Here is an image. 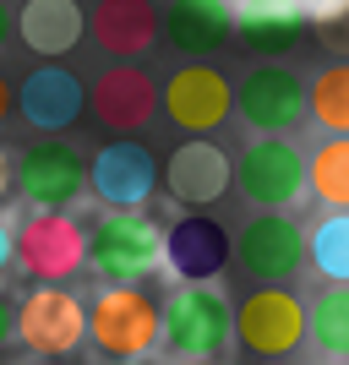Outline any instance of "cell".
<instances>
[{
  "label": "cell",
  "mask_w": 349,
  "mask_h": 365,
  "mask_svg": "<svg viewBox=\"0 0 349 365\" xmlns=\"http://www.w3.org/2000/svg\"><path fill=\"white\" fill-rule=\"evenodd\" d=\"M16 338L33 360H71V349L88 338V305L61 284H39L16 305Z\"/></svg>",
  "instance_id": "obj_7"
},
{
  "label": "cell",
  "mask_w": 349,
  "mask_h": 365,
  "mask_svg": "<svg viewBox=\"0 0 349 365\" xmlns=\"http://www.w3.org/2000/svg\"><path fill=\"white\" fill-rule=\"evenodd\" d=\"M235 38L251 55H289L305 38V11L295 0H241L235 6Z\"/></svg>",
  "instance_id": "obj_18"
},
{
  "label": "cell",
  "mask_w": 349,
  "mask_h": 365,
  "mask_svg": "<svg viewBox=\"0 0 349 365\" xmlns=\"http://www.w3.org/2000/svg\"><path fill=\"white\" fill-rule=\"evenodd\" d=\"M305 109H311V120H317L328 137H349V61H333L311 82Z\"/></svg>",
  "instance_id": "obj_23"
},
{
  "label": "cell",
  "mask_w": 349,
  "mask_h": 365,
  "mask_svg": "<svg viewBox=\"0 0 349 365\" xmlns=\"http://www.w3.org/2000/svg\"><path fill=\"white\" fill-rule=\"evenodd\" d=\"M82 104H88V88H82V76L66 71V66L44 61L39 71L22 76V88H16V115L33 125V131H44V137H61L82 120Z\"/></svg>",
  "instance_id": "obj_13"
},
{
  "label": "cell",
  "mask_w": 349,
  "mask_h": 365,
  "mask_svg": "<svg viewBox=\"0 0 349 365\" xmlns=\"http://www.w3.org/2000/svg\"><path fill=\"white\" fill-rule=\"evenodd\" d=\"M11 185L33 213H66V207L88 191V158L61 137L28 142L11 164Z\"/></svg>",
  "instance_id": "obj_4"
},
{
  "label": "cell",
  "mask_w": 349,
  "mask_h": 365,
  "mask_svg": "<svg viewBox=\"0 0 349 365\" xmlns=\"http://www.w3.org/2000/svg\"><path fill=\"white\" fill-rule=\"evenodd\" d=\"M93 44L115 61H137L158 44V6L153 0H98L93 6Z\"/></svg>",
  "instance_id": "obj_17"
},
{
  "label": "cell",
  "mask_w": 349,
  "mask_h": 365,
  "mask_svg": "<svg viewBox=\"0 0 349 365\" xmlns=\"http://www.w3.org/2000/svg\"><path fill=\"white\" fill-rule=\"evenodd\" d=\"M328 365H349V360H328Z\"/></svg>",
  "instance_id": "obj_33"
},
{
  "label": "cell",
  "mask_w": 349,
  "mask_h": 365,
  "mask_svg": "<svg viewBox=\"0 0 349 365\" xmlns=\"http://www.w3.org/2000/svg\"><path fill=\"white\" fill-rule=\"evenodd\" d=\"M229 185L246 202H257L262 213H278L289 202H300V191H305V153L284 137H257L235 158V180Z\"/></svg>",
  "instance_id": "obj_9"
},
{
  "label": "cell",
  "mask_w": 349,
  "mask_h": 365,
  "mask_svg": "<svg viewBox=\"0 0 349 365\" xmlns=\"http://www.w3.org/2000/svg\"><path fill=\"white\" fill-rule=\"evenodd\" d=\"M88 338L109 365H142L164 344V305L148 289H104L88 305Z\"/></svg>",
  "instance_id": "obj_2"
},
{
  "label": "cell",
  "mask_w": 349,
  "mask_h": 365,
  "mask_svg": "<svg viewBox=\"0 0 349 365\" xmlns=\"http://www.w3.org/2000/svg\"><path fill=\"white\" fill-rule=\"evenodd\" d=\"M235 115L257 137H284L305 120V82L289 66H257L235 88Z\"/></svg>",
  "instance_id": "obj_11"
},
{
  "label": "cell",
  "mask_w": 349,
  "mask_h": 365,
  "mask_svg": "<svg viewBox=\"0 0 349 365\" xmlns=\"http://www.w3.org/2000/svg\"><path fill=\"white\" fill-rule=\"evenodd\" d=\"M305 327H311V344L328 360H349V284L322 289L305 311Z\"/></svg>",
  "instance_id": "obj_21"
},
{
  "label": "cell",
  "mask_w": 349,
  "mask_h": 365,
  "mask_svg": "<svg viewBox=\"0 0 349 365\" xmlns=\"http://www.w3.org/2000/svg\"><path fill=\"white\" fill-rule=\"evenodd\" d=\"M257 365H284V360H257Z\"/></svg>",
  "instance_id": "obj_32"
},
{
  "label": "cell",
  "mask_w": 349,
  "mask_h": 365,
  "mask_svg": "<svg viewBox=\"0 0 349 365\" xmlns=\"http://www.w3.org/2000/svg\"><path fill=\"white\" fill-rule=\"evenodd\" d=\"M11 338H16V300L0 289V349H6Z\"/></svg>",
  "instance_id": "obj_26"
},
{
  "label": "cell",
  "mask_w": 349,
  "mask_h": 365,
  "mask_svg": "<svg viewBox=\"0 0 349 365\" xmlns=\"http://www.w3.org/2000/svg\"><path fill=\"white\" fill-rule=\"evenodd\" d=\"M305 257L328 284H349V213H328L311 240H305Z\"/></svg>",
  "instance_id": "obj_24"
},
{
  "label": "cell",
  "mask_w": 349,
  "mask_h": 365,
  "mask_svg": "<svg viewBox=\"0 0 349 365\" xmlns=\"http://www.w3.org/2000/svg\"><path fill=\"white\" fill-rule=\"evenodd\" d=\"M88 104H93V120L104 125V131L131 137V131H142V125L158 115V88H153V76L142 71V66L121 61V66H109V71L93 82Z\"/></svg>",
  "instance_id": "obj_16"
},
{
  "label": "cell",
  "mask_w": 349,
  "mask_h": 365,
  "mask_svg": "<svg viewBox=\"0 0 349 365\" xmlns=\"http://www.w3.org/2000/svg\"><path fill=\"white\" fill-rule=\"evenodd\" d=\"M229 262L262 289H284L305 267V229L289 213H257L229 240Z\"/></svg>",
  "instance_id": "obj_5"
},
{
  "label": "cell",
  "mask_w": 349,
  "mask_h": 365,
  "mask_svg": "<svg viewBox=\"0 0 349 365\" xmlns=\"http://www.w3.org/2000/svg\"><path fill=\"white\" fill-rule=\"evenodd\" d=\"M158 33L186 55H213L235 33V6L229 0H169V11L158 16Z\"/></svg>",
  "instance_id": "obj_20"
},
{
  "label": "cell",
  "mask_w": 349,
  "mask_h": 365,
  "mask_svg": "<svg viewBox=\"0 0 349 365\" xmlns=\"http://www.w3.org/2000/svg\"><path fill=\"white\" fill-rule=\"evenodd\" d=\"M6 267H11V229L0 224V273H6Z\"/></svg>",
  "instance_id": "obj_29"
},
{
  "label": "cell",
  "mask_w": 349,
  "mask_h": 365,
  "mask_svg": "<svg viewBox=\"0 0 349 365\" xmlns=\"http://www.w3.org/2000/svg\"><path fill=\"white\" fill-rule=\"evenodd\" d=\"M158 180L169 185V197H175V202H186L191 213H202V207H213V202L229 191V180H235V158H229L218 142L191 137V142H181V148L169 153V164H164Z\"/></svg>",
  "instance_id": "obj_15"
},
{
  "label": "cell",
  "mask_w": 349,
  "mask_h": 365,
  "mask_svg": "<svg viewBox=\"0 0 349 365\" xmlns=\"http://www.w3.org/2000/svg\"><path fill=\"white\" fill-rule=\"evenodd\" d=\"M11 109H16V88H11V82H6V71H0V120H6Z\"/></svg>",
  "instance_id": "obj_27"
},
{
  "label": "cell",
  "mask_w": 349,
  "mask_h": 365,
  "mask_svg": "<svg viewBox=\"0 0 349 365\" xmlns=\"http://www.w3.org/2000/svg\"><path fill=\"white\" fill-rule=\"evenodd\" d=\"M6 191H11V153L0 148V197H6Z\"/></svg>",
  "instance_id": "obj_28"
},
{
  "label": "cell",
  "mask_w": 349,
  "mask_h": 365,
  "mask_svg": "<svg viewBox=\"0 0 349 365\" xmlns=\"http://www.w3.org/2000/svg\"><path fill=\"white\" fill-rule=\"evenodd\" d=\"M305 185H311L333 213H349V137H328L317 153H311Z\"/></svg>",
  "instance_id": "obj_22"
},
{
  "label": "cell",
  "mask_w": 349,
  "mask_h": 365,
  "mask_svg": "<svg viewBox=\"0 0 349 365\" xmlns=\"http://www.w3.org/2000/svg\"><path fill=\"white\" fill-rule=\"evenodd\" d=\"M88 185L109 213H142L148 197L158 191V158H153L142 142L115 137V142H104V148L93 153Z\"/></svg>",
  "instance_id": "obj_10"
},
{
  "label": "cell",
  "mask_w": 349,
  "mask_h": 365,
  "mask_svg": "<svg viewBox=\"0 0 349 365\" xmlns=\"http://www.w3.org/2000/svg\"><path fill=\"white\" fill-rule=\"evenodd\" d=\"M229 317H235V305H229L218 289L191 284V289H181L175 300L164 305V344L181 354V360L218 365L224 344L235 338V333H229Z\"/></svg>",
  "instance_id": "obj_8"
},
{
  "label": "cell",
  "mask_w": 349,
  "mask_h": 365,
  "mask_svg": "<svg viewBox=\"0 0 349 365\" xmlns=\"http://www.w3.org/2000/svg\"><path fill=\"white\" fill-rule=\"evenodd\" d=\"M11 262L33 284H66L88 267V229L71 213H28L11 229Z\"/></svg>",
  "instance_id": "obj_3"
},
{
  "label": "cell",
  "mask_w": 349,
  "mask_h": 365,
  "mask_svg": "<svg viewBox=\"0 0 349 365\" xmlns=\"http://www.w3.org/2000/svg\"><path fill=\"white\" fill-rule=\"evenodd\" d=\"M11 28H16V22H11V6L0 0V49H6V38H11Z\"/></svg>",
  "instance_id": "obj_30"
},
{
  "label": "cell",
  "mask_w": 349,
  "mask_h": 365,
  "mask_svg": "<svg viewBox=\"0 0 349 365\" xmlns=\"http://www.w3.org/2000/svg\"><path fill=\"white\" fill-rule=\"evenodd\" d=\"M229 333L251 360H284V354L300 349L305 338V305L300 294L289 289H251L235 317H229Z\"/></svg>",
  "instance_id": "obj_6"
},
{
  "label": "cell",
  "mask_w": 349,
  "mask_h": 365,
  "mask_svg": "<svg viewBox=\"0 0 349 365\" xmlns=\"http://www.w3.org/2000/svg\"><path fill=\"white\" fill-rule=\"evenodd\" d=\"M33 365H71V360H33Z\"/></svg>",
  "instance_id": "obj_31"
},
{
  "label": "cell",
  "mask_w": 349,
  "mask_h": 365,
  "mask_svg": "<svg viewBox=\"0 0 349 365\" xmlns=\"http://www.w3.org/2000/svg\"><path fill=\"white\" fill-rule=\"evenodd\" d=\"M88 267L109 289H137L164 267V229L148 213H104L88 229Z\"/></svg>",
  "instance_id": "obj_1"
},
{
  "label": "cell",
  "mask_w": 349,
  "mask_h": 365,
  "mask_svg": "<svg viewBox=\"0 0 349 365\" xmlns=\"http://www.w3.org/2000/svg\"><path fill=\"white\" fill-rule=\"evenodd\" d=\"M16 33H22V44L33 55H44V61H61L82 44V28H88V16L76 0H22V11L11 16Z\"/></svg>",
  "instance_id": "obj_19"
},
{
  "label": "cell",
  "mask_w": 349,
  "mask_h": 365,
  "mask_svg": "<svg viewBox=\"0 0 349 365\" xmlns=\"http://www.w3.org/2000/svg\"><path fill=\"white\" fill-rule=\"evenodd\" d=\"M164 267L181 284H213L229 267V229L213 213H186L164 229Z\"/></svg>",
  "instance_id": "obj_14"
},
{
  "label": "cell",
  "mask_w": 349,
  "mask_h": 365,
  "mask_svg": "<svg viewBox=\"0 0 349 365\" xmlns=\"http://www.w3.org/2000/svg\"><path fill=\"white\" fill-rule=\"evenodd\" d=\"M164 115L181 131H191V137H208V131H218V125L235 115V88H229V76L218 71V66L208 61H191L181 66V71L164 82Z\"/></svg>",
  "instance_id": "obj_12"
},
{
  "label": "cell",
  "mask_w": 349,
  "mask_h": 365,
  "mask_svg": "<svg viewBox=\"0 0 349 365\" xmlns=\"http://www.w3.org/2000/svg\"><path fill=\"white\" fill-rule=\"evenodd\" d=\"M305 28H311V38H317L328 55L349 61V0H328L317 16H305Z\"/></svg>",
  "instance_id": "obj_25"
},
{
  "label": "cell",
  "mask_w": 349,
  "mask_h": 365,
  "mask_svg": "<svg viewBox=\"0 0 349 365\" xmlns=\"http://www.w3.org/2000/svg\"><path fill=\"white\" fill-rule=\"evenodd\" d=\"M186 365H202V360H186Z\"/></svg>",
  "instance_id": "obj_34"
}]
</instances>
